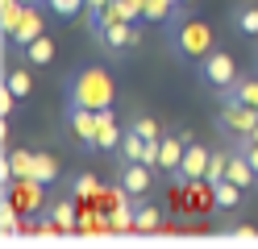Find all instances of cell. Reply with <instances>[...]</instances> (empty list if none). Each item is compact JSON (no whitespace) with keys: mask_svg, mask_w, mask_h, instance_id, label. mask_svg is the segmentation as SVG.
<instances>
[{"mask_svg":"<svg viewBox=\"0 0 258 249\" xmlns=\"http://www.w3.org/2000/svg\"><path fill=\"white\" fill-rule=\"evenodd\" d=\"M67 104H88V108H108L112 104V83L100 66H84L79 75L67 79Z\"/></svg>","mask_w":258,"mask_h":249,"instance_id":"cell-1","label":"cell"},{"mask_svg":"<svg viewBox=\"0 0 258 249\" xmlns=\"http://www.w3.org/2000/svg\"><path fill=\"white\" fill-rule=\"evenodd\" d=\"M254 129H258V108L241 104V100H225V104H221V112H217V133H221L225 141L254 137Z\"/></svg>","mask_w":258,"mask_h":249,"instance_id":"cell-2","label":"cell"},{"mask_svg":"<svg viewBox=\"0 0 258 249\" xmlns=\"http://www.w3.org/2000/svg\"><path fill=\"white\" fill-rule=\"evenodd\" d=\"M67 129H71V137L79 141V149H88V154L100 149V116H96V108L67 104Z\"/></svg>","mask_w":258,"mask_h":249,"instance_id":"cell-3","label":"cell"},{"mask_svg":"<svg viewBox=\"0 0 258 249\" xmlns=\"http://www.w3.org/2000/svg\"><path fill=\"white\" fill-rule=\"evenodd\" d=\"M233 79H237V62L225 54V50H208L200 58V83L208 92H225Z\"/></svg>","mask_w":258,"mask_h":249,"instance_id":"cell-4","label":"cell"},{"mask_svg":"<svg viewBox=\"0 0 258 249\" xmlns=\"http://www.w3.org/2000/svg\"><path fill=\"white\" fill-rule=\"evenodd\" d=\"M96 42H100L108 54H125V46H138L142 42V29L134 21H121V17H112L108 25L96 29Z\"/></svg>","mask_w":258,"mask_h":249,"instance_id":"cell-5","label":"cell"},{"mask_svg":"<svg viewBox=\"0 0 258 249\" xmlns=\"http://www.w3.org/2000/svg\"><path fill=\"white\" fill-rule=\"evenodd\" d=\"M208 158H213V149L208 145H200V141H187V149H183V162H179V171H175L171 179L175 183H204V171H208Z\"/></svg>","mask_w":258,"mask_h":249,"instance_id":"cell-6","label":"cell"},{"mask_svg":"<svg viewBox=\"0 0 258 249\" xmlns=\"http://www.w3.org/2000/svg\"><path fill=\"white\" fill-rule=\"evenodd\" d=\"M117 166H121V195L142 199L154 187V166H146V162H117Z\"/></svg>","mask_w":258,"mask_h":249,"instance_id":"cell-7","label":"cell"},{"mask_svg":"<svg viewBox=\"0 0 258 249\" xmlns=\"http://www.w3.org/2000/svg\"><path fill=\"white\" fill-rule=\"evenodd\" d=\"M183 149H187V141L179 137V133H171V137L158 141V175H175V171H179Z\"/></svg>","mask_w":258,"mask_h":249,"instance_id":"cell-8","label":"cell"},{"mask_svg":"<svg viewBox=\"0 0 258 249\" xmlns=\"http://www.w3.org/2000/svg\"><path fill=\"white\" fill-rule=\"evenodd\" d=\"M225 179H233L241 191L258 187V171L246 162V154H241V149H233V145H229V166H225Z\"/></svg>","mask_w":258,"mask_h":249,"instance_id":"cell-9","label":"cell"},{"mask_svg":"<svg viewBox=\"0 0 258 249\" xmlns=\"http://www.w3.org/2000/svg\"><path fill=\"white\" fill-rule=\"evenodd\" d=\"M229 25L241 33V38H258V5H250V0H237L233 13H229Z\"/></svg>","mask_w":258,"mask_h":249,"instance_id":"cell-10","label":"cell"},{"mask_svg":"<svg viewBox=\"0 0 258 249\" xmlns=\"http://www.w3.org/2000/svg\"><path fill=\"white\" fill-rule=\"evenodd\" d=\"M96 116H100V154H117L121 149V125H117V116H112L108 108H96Z\"/></svg>","mask_w":258,"mask_h":249,"instance_id":"cell-11","label":"cell"},{"mask_svg":"<svg viewBox=\"0 0 258 249\" xmlns=\"http://www.w3.org/2000/svg\"><path fill=\"white\" fill-rule=\"evenodd\" d=\"M221 96V104H225V100H241V104H250V108H258V75L254 79H233L229 83V88H225V92H217Z\"/></svg>","mask_w":258,"mask_h":249,"instance_id":"cell-12","label":"cell"},{"mask_svg":"<svg viewBox=\"0 0 258 249\" xmlns=\"http://www.w3.org/2000/svg\"><path fill=\"white\" fill-rule=\"evenodd\" d=\"M34 38H42V17H38L34 9H25V17H21V25H17V29H13V38H9V42L25 50V46H29V42H34Z\"/></svg>","mask_w":258,"mask_h":249,"instance_id":"cell-13","label":"cell"},{"mask_svg":"<svg viewBox=\"0 0 258 249\" xmlns=\"http://www.w3.org/2000/svg\"><path fill=\"white\" fill-rule=\"evenodd\" d=\"M241 195H246V191H241L233 179L213 183V199H217V208H229V212H233V208H241Z\"/></svg>","mask_w":258,"mask_h":249,"instance_id":"cell-14","label":"cell"},{"mask_svg":"<svg viewBox=\"0 0 258 249\" xmlns=\"http://www.w3.org/2000/svg\"><path fill=\"white\" fill-rule=\"evenodd\" d=\"M9 171L17 175V179H34V166H38V158L29 154V149H9Z\"/></svg>","mask_w":258,"mask_h":249,"instance_id":"cell-15","label":"cell"},{"mask_svg":"<svg viewBox=\"0 0 258 249\" xmlns=\"http://www.w3.org/2000/svg\"><path fill=\"white\" fill-rule=\"evenodd\" d=\"M50 58H54V42H50V38H34V42L25 46V62H34V66H46Z\"/></svg>","mask_w":258,"mask_h":249,"instance_id":"cell-16","label":"cell"},{"mask_svg":"<svg viewBox=\"0 0 258 249\" xmlns=\"http://www.w3.org/2000/svg\"><path fill=\"white\" fill-rule=\"evenodd\" d=\"M5 88L17 96V100H25L29 92H34V79H29V71H25V66H17V71H9V75H5Z\"/></svg>","mask_w":258,"mask_h":249,"instance_id":"cell-17","label":"cell"},{"mask_svg":"<svg viewBox=\"0 0 258 249\" xmlns=\"http://www.w3.org/2000/svg\"><path fill=\"white\" fill-rule=\"evenodd\" d=\"M225 166H229V145H225V149H213V158H208V171H204V183H208V187L225 179Z\"/></svg>","mask_w":258,"mask_h":249,"instance_id":"cell-18","label":"cell"},{"mask_svg":"<svg viewBox=\"0 0 258 249\" xmlns=\"http://www.w3.org/2000/svg\"><path fill=\"white\" fill-rule=\"evenodd\" d=\"M158 224H163V212H158V208H150V204H142V208L134 212V228H138V232H154Z\"/></svg>","mask_w":258,"mask_h":249,"instance_id":"cell-19","label":"cell"},{"mask_svg":"<svg viewBox=\"0 0 258 249\" xmlns=\"http://www.w3.org/2000/svg\"><path fill=\"white\" fill-rule=\"evenodd\" d=\"M129 129H138V133H142L146 141H158V137H163V129H158V121H154V116H142V112H134V116H129Z\"/></svg>","mask_w":258,"mask_h":249,"instance_id":"cell-20","label":"cell"},{"mask_svg":"<svg viewBox=\"0 0 258 249\" xmlns=\"http://www.w3.org/2000/svg\"><path fill=\"white\" fill-rule=\"evenodd\" d=\"M58 175V162L50 154H38V166H34V183H54Z\"/></svg>","mask_w":258,"mask_h":249,"instance_id":"cell-21","label":"cell"},{"mask_svg":"<svg viewBox=\"0 0 258 249\" xmlns=\"http://www.w3.org/2000/svg\"><path fill=\"white\" fill-rule=\"evenodd\" d=\"M50 216H54V224H58L62 232H71V228H75V208H71V204H54Z\"/></svg>","mask_w":258,"mask_h":249,"instance_id":"cell-22","label":"cell"},{"mask_svg":"<svg viewBox=\"0 0 258 249\" xmlns=\"http://www.w3.org/2000/svg\"><path fill=\"white\" fill-rule=\"evenodd\" d=\"M71 191H75L79 199H88V195H96V191H100V183H96L92 175H75V179H71Z\"/></svg>","mask_w":258,"mask_h":249,"instance_id":"cell-23","label":"cell"},{"mask_svg":"<svg viewBox=\"0 0 258 249\" xmlns=\"http://www.w3.org/2000/svg\"><path fill=\"white\" fill-rule=\"evenodd\" d=\"M50 5H54V13H58V17H75L84 0H50Z\"/></svg>","mask_w":258,"mask_h":249,"instance_id":"cell-24","label":"cell"},{"mask_svg":"<svg viewBox=\"0 0 258 249\" xmlns=\"http://www.w3.org/2000/svg\"><path fill=\"white\" fill-rule=\"evenodd\" d=\"M163 9H167V0H150V13H146V17H150V21H158V17H167Z\"/></svg>","mask_w":258,"mask_h":249,"instance_id":"cell-25","label":"cell"},{"mask_svg":"<svg viewBox=\"0 0 258 249\" xmlns=\"http://www.w3.org/2000/svg\"><path fill=\"white\" fill-rule=\"evenodd\" d=\"M13 100H17V96H13V92H9V88H5V96H0V112H5V116H9V112H13Z\"/></svg>","mask_w":258,"mask_h":249,"instance_id":"cell-26","label":"cell"},{"mask_svg":"<svg viewBox=\"0 0 258 249\" xmlns=\"http://www.w3.org/2000/svg\"><path fill=\"white\" fill-rule=\"evenodd\" d=\"M21 5H29V9H34V5H42V0H21Z\"/></svg>","mask_w":258,"mask_h":249,"instance_id":"cell-27","label":"cell"},{"mask_svg":"<svg viewBox=\"0 0 258 249\" xmlns=\"http://www.w3.org/2000/svg\"><path fill=\"white\" fill-rule=\"evenodd\" d=\"M183 5H191V0H183Z\"/></svg>","mask_w":258,"mask_h":249,"instance_id":"cell-28","label":"cell"},{"mask_svg":"<svg viewBox=\"0 0 258 249\" xmlns=\"http://www.w3.org/2000/svg\"><path fill=\"white\" fill-rule=\"evenodd\" d=\"M254 137H258V129H254Z\"/></svg>","mask_w":258,"mask_h":249,"instance_id":"cell-29","label":"cell"}]
</instances>
